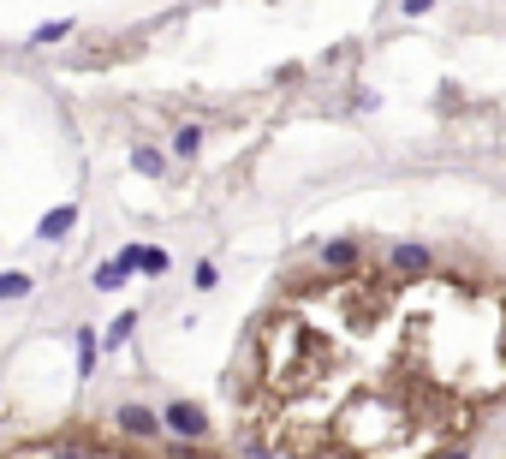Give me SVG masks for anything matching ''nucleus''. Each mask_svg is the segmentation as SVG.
Wrapping results in <instances>:
<instances>
[{
	"label": "nucleus",
	"instance_id": "f257e3e1",
	"mask_svg": "<svg viewBox=\"0 0 506 459\" xmlns=\"http://www.w3.org/2000/svg\"><path fill=\"white\" fill-rule=\"evenodd\" d=\"M119 423H125V436H156V430H161L156 412H137V406H125V412H119Z\"/></svg>",
	"mask_w": 506,
	"mask_h": 459
},
{
	"label": "nucleus",
	"instance_id": "f03ea898",
	"mask_svg": "<svg viewBox=\"0 0 506 459\" xmlns=\"http://www.w3.org/2000/svg\"><path fill=\"white\" fill-rule=\"evenodd\" d=\"M167 423H173L179 436H203V412H197V406H173V412H167Z\"/></svg>",
	"mask_w": 506,
	"mask_h": 459
},
{
	"label": "nucleus",
	"instance_id": "7ed1b4c3",
	"mask_svg": "<svg viewBox=\"0 0 506 459\" xmlns=\"http://www.w3.org/2000/svg\"><path fill=\"white\" fill-rule=\"evenodd\" d=\"M48 447V459H108V454H90L84 441H42Z\"/></svg>",
	"mask_w": 506,
	"mask_h": 459
},
{
	"label": "nucleus",
	"instance_id": "20e7f679",
	"mask_svg": "<svg viewBox=\"0 0 506 459\" xmlns=\"http://www.w3.org/2000/svg\"><path fill=\"white\" fill-rule=\"evenodd\" d=\"M30 293V275H0V299H24Z\"/></svg>",
	"mask_w": 506,
	"mask_h": 459
},
{
	"label": "nucleus",
	"instance_id": "39448f33",
	"mask_svg": "<svg viewBox=\"0 0 506 459\" xmlns=\"http://www.w3.org/2000/svg\"><path fill=\"white\" fill-rule=\"evenodd\" d=\"M197 143H203V132H197V125H185V132L173 138V149H179V156H197Z\"/></svg>",
	"mask_w": 506,
	"mask_h": 459
},
{
	"label": "nucleus",
	"instance_id": "423d86ee",
	"mask_svg": "<svg viewBox=\"0 0 506 459\" xmlns=\"http://www.w3.org/2000/svg\"><path fill=\"white\" fill-rule=\"evenodd\" d=\"M322 257H328V269H346V262L357 257V251H351V245H328V251H322Z\"/></svg>",
	"mask_w": 506,
	"mask_h": 459
},
{
	"label": "nucleus",
	"instance_id": "0eeeda50",
	"mask_svg": "<svg viewBox=\"0 0 506 459\" xmlns=\"http://www.w3.org/2000/svg\"><path fill=\"white\" fill-rule=\"evenodd\" d=\"M423 6H435V0H406V12H423Z\"/></svg>",
	"mask_w": 506,
	"mask_h": 459
}]
</instances>
